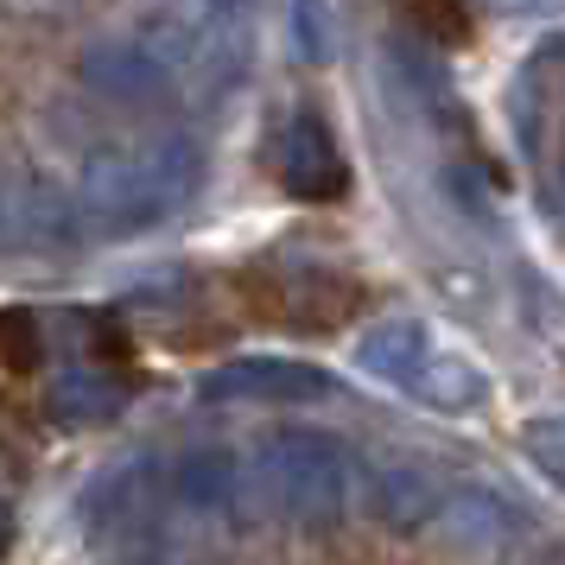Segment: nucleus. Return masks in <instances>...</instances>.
<instances>
[{
    "instance_id": "obj_11",
    "label": "nucleus",
    "mask_w": 565,
    "mask_h": 565,
    "mask_svg": "<svg viewBox=\"0 0 565 565\" xmlns=\"http://www.w3.org/2000/svg\"><path fill=\"white\" fill-rule=\"evenodd\" d=\"M438 502H445V489L426 477V470H413V463H394V470H382L375 477V514H382L387 527H419L426 514H438Z\"/></svg>"
},
{
    "instance_id": "obj_10",
    "label": "nucleus",
    "mask_w": 565,
    "mask_h": 565,
    "mask_svg": "<svg viewBox=\"0 0 565 565\" xmlns=\"http://www.w3.org/2000/svg\"><path fill=\"white\" fill-rule=\"evenodd\" d=\"M230 495H242V463L223 445H191L179 458V502L184 509H223Z\"/></svg>"
},
{
    "instance_id": "obj_20",
    "label": "nucleus",
    "mask_w": 565,
    "mask_h": 565,
    "mask_svg": "<svg viewBox=\"0 0 565 565\" xmlns=\"http://www.w3.org/2000/svg\"><path fill=\"white\" fill-rule=\"evenodd\" d=\"M134 565H166V559H134Z\"/></svg>"
},
{
    "instance_id": "obj_12",
    "label": "nucleus",
    "mask_w": 565,
    "mask_h": 565,
    "mask_svg": "<svg viewBox=\"0 0 565 565\" xmlns=\"http://www.w3.org/2000/svg\"><path fill=\"white\" fill-rule=\"evenodd\" d=\"M407 26L419 39H433L438 52H458L470 45V0H401Z\"/></svg>"
},
{
    "instance_id": "obj_4",
    "label": "nucleus",
    "mask_w": 565,
    "mask_h": 565,
    "mask_svg": "<svg viewBox=\"0 0 565 565\" xmlns=\"http://www.w3.org/2000/svg\"><path fill=\"white\" fill-rule=\"evenodd\" d=\"M267 172L286 198L299 204H337L350 191V159L337 147V134L318 115H292L274 140H267Z\"/></svg>"
},
{
    "instance_id": "obj_7",
    "label": "nucleus",
    "mask_w": 565,
    "mask_h": 565,
    "mask_svg": "<svg viewBox=\"0 0 565 565\" xmlns=\"http://www.w3.org/2000/svg\"><path fill=\"white\" fill-rule=\"evenodd\" d=\"M324 387H331L324 369L286 362V356H242V362H223V369L204 375L210 401H318Z\"/></svg>"
},
{
    "instance_id": "obj_1",
    "label": "nucleus",
    "mask_w": 565,
    "mask_h": 565,
    "mask_svg": "<svg viewBox=\"0 0 565 565\" xmlns=\"http://www.w3.org/2000/svg\"><path fill=\"white\" fill-rule=\"evenodd\" d=\"M191 184H198V147L184 134L108 147L83 166V216L108 235L153 230L159 216H172L191 198Z\"/></svg>"
},
{
    "instance_id": "obj_15",
    "label": "nucleus",
    "mask_w": 565,
    "mask_h": 565,
    "mask_svg": "<svg viewBox=\"0 0 565 565\" xmlns=\"http://www.w3.org/2000/svg\"><path fill=\"white\" fill-rule=\"evenodd\" d=\"M292 39H299V52H306L311 64H324V57H331V39H337L331 7H324V0H292Z\"/></svg>"
},
{
    "instance_id": "obj_17",
    "label": "nucleus",
    "mask_w": 565,
    "mask_h": 565,
    "mask_svg": "<svg viewBox=\"0 0 565 565\" xmlns=\"http://www.w3.org/2000/svg\"><path fill=\"white\" fill-rule=\"evenodd\" d=\"M26 445H32V413L13 394H0V451L7 458H26Z\"/></svg>"
},
{
    "instance_id": "obj_3",
    "label": "nucleus",
    "mask_w": 565,
    "mask_h": 565,
    "mask_svg": "<svg viewBox=\"0 0 565 565\" xmlns=\"http://www.w3.org/2000/svg\"><path fill=\"white\" fill-rule=\"evenodd\" d=\"M242 299L280 331H343L369 306V286L343 280L331 267H255L242 274Z\"/></svg>"
},
{
    "instance_id": "obj_16",
    "label": "nucleus",
    "mask_w": 565,
    "mask_h": 565,
    "mask_svg": "<svg viewBox=\"0 0 565 565\" xmlns=\"http://www.w3.org/2000/svg\"><path fill=\"white\" fill-rule=\"evenodd\" d=\"M527 451H534V463H546L553 477H565V419H534V426H527Z\"/></svg>"
},
{
    "instance_id": "obj_8",
    "label": "nucleus",
    "mask_w": 565,
    "mask_h": 565,
    "mask_svg": "<svg viewBox=\"0 0 565 565\" xmlns=\"http://www.w3.org/2000/svg\"><path fill=\"white\" fill-rule=\"evenodd\" d=\"M433 343H426V324L413 318H394V324H375L369 343H362V369L375 382H394V387H419V375L433 369Z\"/></svg>"
},
{
    "instance_id": "obj_19",
    "label": "nucleus",
    "mask_w": 565,
    "mask_h": 565,
    "mask_svg": "<svg viewBox=\"0 0 565 565\" xmlns=\"http://www.w3.org/2000/svg\"><path fill=\"white\" fill-rule=\"evenodd\" d=\"M502 7H514V13H527V7H540V0H502Z\"/></svg>"
},
{
    "instance_id": "obj_2",
    "label": "nucleus",
    "mask_w": 565,
    "mask_h": 565,
    "mask_svg": "<svg viewBox=\"0 0 565 565\" xmlns=\"http://www.w3.org/2000/svg\"><path fill=\"white\" fill-rule=\"evenodd\" d=\"M242 483L260 495V509L286 514V521H306V527H331V521L350 514L356 470L343 458V445L324 433H274L255 451Z\"/></svg>"
},
{
    "instance_id": "obj_14",
    "label": "nucleus",
    "mask_w": 565,
    "mask_h": 565,
    "mask_svg": "<svg viewBox=\"0 0 565 565\" xmlns=\"http://www.w3.org/2000/svg\"><path fill=\"white\" fill-rule=\"evenodd\" d=\"M0 362L13 369V375H32L39 362H45V337H39V318L32 311H0Z\"/></svg>"
},
{
    "instance_id": "obj_6",
    "label": "nucleus",
    "mask_w": 565,
    "mask_h": 565,
    "mask_svg": "<svg viewBox=\"0 0 565 565\" xmlns=\"http://www.w3.org/2000/svg\"><path fill=\"white\" fill-rule=\"evenodd\" d=\"M77 77L89 83L96 96H115V103H166V89H172V71H166L140 39H121V32L83 45Z\"/></svg>"
},
{
    "instance_id": "obj_9",
    "label": "nucleus",
    "mask_w": 565,
    "mask_h": 565,
    "mask_svg": "<svg viewBox=\"0 0 565 565\" xmlns=\"http://www.w3.org/2000/svg\"><path fill=\"white\" fill-rule=\"evenodd\" d=\"M45 407H52L57 426H108L128 407V382L121 375H96V369H71V375L52 382Z\"/></svg>"
},
{
    "instance_id": "obj_18",
    "label": "nucleus",
    "mask_w": 565,
    "mask_h": 565,
    "mask_svg": "<svg viewBox=\"0 0 565 565\" xmlns=\"http://www.w3.org/2000/svg\"><path fill=\"white\" fill-rule=\"evenodd\" d=\"M7 546H13V502L0 495V553H7Z\"/></svg>"
},
{
    "instance_id": "obj_5",
    "label": "nucleus",
    "mask_w": 565,
    "mask_h": 565,
    "mask_svg": "<svg viewBox=\"0 0 565 565\" xmlns=\"http://www.w3.org/2000/svg\"><path fill=\"white\" fill-rule=\"evenodd\" d=\"M134 39L172 71V83L179 77H204V71H223V77H230L235 64H242V45H235L216 20H198V13H153Z\"/></svg>"
},
{
    "instance_id": "obj_13",
    "label": "nucleus",
    "mask_w": 565,
    "mask_h": 565,
    "mask_svg": "<svg viewBox=\"0 0 565 565\" xmlns=\"http://www.w3.org/2000/svg\"><path fill=\"white\" fill-rule=\"evenodd\" d=\"M419 401H433V407H451V413H463V407H477V394H483V375L477 369H463L458 356H433V369L419 375V387H413Z\"/></svg>"
}]
</instances>
